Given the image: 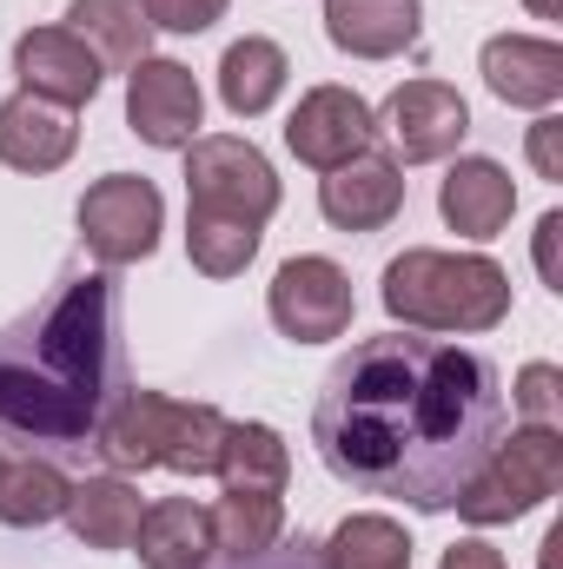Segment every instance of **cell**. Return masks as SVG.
<instances>
[{"mask_svg":"<svg viewBox=\"0 0 563 569\" xmlns=\"http://www.w3.org/2000/svg\"><path fill=\"white\" fill-rule=\"evenodd\" d=\"M80 146V127L67 107L53 100H33V93H7L0 100V166L13 172H60Z\"/></svg>","mask_w":563,"mask_h":569,"instance_id":"cell-16","label":"cell"},{"mask_svg":"<svg viewBox=\"0 0 563 569\" xmlns=\"http://www.w3.org/2000/svg\"><path fill=\"white\" fill-rule=\"evenodd\" d=\"M67 33L87 40V53L100 60V73H134L152 47V20L140 0H73L67 7Z\"/></svg>","mask_w":563,"mask_h":569,"instance_id":"cell-21","label":"cell"},{"mask_svg":"<svg viewBox=\"0 0 563 569\" xmlns=\"http://www.w3.org/2000/svg\"><path fill=\"white\" fill-rule=\"evenodd\" d=\"M318 569H412V537L398 517H345L325 543H318Z\"/></svg>","mask_w":563,"mask_h":569,"instance_id":"cell-24","label":"cell"},{"mask_svg":"<svg viewBox=\"0 0 563 569\" xmlns=\"http://www.w3.org/2000/svg\"><path fill=\"white\" fill-rule=\"evenodd\" d=\"M127 391L120 284L113 272H67L33 311L0 325V430L20 443H93L107 405Z\"/></svg>","mask_w":563,"mask_h":569,"instance_id":"cell-2","label":"cell"},{"mask_svg":"<svg viewBox=\"0 0 563 569\" xmlns=\"http://www.w3.org/2000/svg\"><path fill=\"white\" fill-rule=\"evenodd\" d=\"M318 212L338 232H385L405 212V166L392 152H358L318 179Z\"/></svg>","mask_w":563,"mask_h":569,"instance_id":"cell-12","label":"cell"},{"mask_svg":"<svg viewBox=\"0 0 563 569\" xmlns=\"http://www.w3.org/2000/svg\"><path fill=\"white\" fill-rule=\"evenodd\" d=\"M186 259L206 279H239L259 259V226L213 219V212H186Z\"/></svg>","mask_w":563,"mask_h":569,"instance_id":"cell-26","label":"cell"},{"mask_svg":"<svg viewBox=\"0 0 563 569\" xmlns=\"http://www.w3.org/2000/svg\"><path fill=\"white\" fill-rule=\"evenodd\" d=\"M437 212H444V226L457 232V239H497L504 226H511V212H517V179L497 166V159H457L451 172H444V186H437Z\"/></svg>","mask_w":563,"mask_h":569,"instance_id":"cell-15","label":"cell"},{"mask_svg":"<svg viewBox=\"0 0 563 569\" xmlns=\"http://www.w3.org/2000/svg\"><path fill=\"white\" fill-rule=\"evenodd\" d=\"M424 0H325V33L352 60H392L418 47Z\"/></svg>","mask_w":563,"mask_h":569,"instance_id":"cell-17","label":"cell"},{"mask_svg":"<svg viewBox=\"0 0 563 569\" xmlns=\"http://www.w3.org/2000/svg\"><path fill=\"white\" fill-rule=\"evenodd\" d=\"M134 550L146 569H206L213 563V517L192 497H159L140 510Z\"/></svg>","mask_w":563,"mask_h":569,"instance_id":"cell-18","label":"cell"},{"mask_svg":"<svg viewBox=\"0 0 563 569\" xmlns=\"http://www.w3.org/2000/svg\"><path fill=\"white\" fill-rule=\"evenodd\" d=\"M531 166H537V179H563V120L557 113H544L537 127H531Z\"/></svg>","mask_w":563,"mask_h":569,"instance_id":"cell-29","label":"cell"},{"mask_svg":"<svg viewBox=\"0 0 563 569\" xmlns=\"http://www.w3.org/2000/svg\"><path fill=\"white\" fill-rule=\"evenodd\" d=\"M557 239H563V212H544V219H537V272H544V284H551V291H563Z\"/></svg>","mask_w":563,"mask_h":569,"instance_id":"cell-31","label":"cell"},{"mask_svg":"<svg viewBox=\"0 0 563 569\" xmlns=\"http://www.w3.org/2000/svg\"><path fill=\"white\" fill-rule=\"evenodd\" d=\"M378 133L392 140V159L398 166H431V159H451L464 133H471V107L457 87L444 80H405L385 113H378Z\"/></svg>","mask_w":563,"mask_h":569,"instance_id":"cell-9","label":"cell"},{"mask_svg":"<svg viewBox=\"0 0 563 569\" xmlns=\"http://www.w3.org/2000/svg\"><path fill=\"white\" fill-rule=\"evenodd\" d=\"M199 120H206V93H199L192 67L146 53L140 67L127 73V127H134L146 146L186 152V146L199 140Z\"/></svg>","mask_w":563,"mask_h":569,"instance_id":"cell-10","label":"cell"},{"mask_svg":"<svg viewBox=\"0 0 563 569\" xmlns=\"http://www.w3.org/2000/svg\"><path fill=\"white\" fill-rule=\"evenodd\" d=\"M140 490L120 477V470H107V477H87V483H73L67 490V530L87 543V550H127L134 543V530H140Z\"/></svg>","mask_w":563,"mask_h":569,"instance_id":"cell-20","label":"cell"},{"mask_svg":"<svg viewBox=\"0 0 563 569\" xmlns=\"http://www.w3.org/2000/svg\"><path fill=\"white\" fill-rule=\"evenodd\" d=\"M437 569H511V563H504V550H491L484 537H464V543L444 550V563Z\"/></svg>","mask_w":563,"mask_h":569,"instance_id":"cell-32","label":"cell"},{"mask_svg":"<svg viewBox=\"0 0 563 569\" xmlns=\"http://www.w3.org/2000/svg\"><path fill=\"white\" fill-rule=\"evenodd\" d=\"M213 477H219L233 497H285L292 450H285V437L273 425H226Z\"/></svg>","mask_w":563,"mask_h":569,"instance_id":"cell-22","label":"cell"},{"mask_svg":"<svg viewBox=\"0 0 563 569\" xmlns=\"http://www.w3.org/2000/svg\"><path fill=\"white\" fill-rule=\"evenodd\" d=\"M67 470L53 457H20L0 470V523L7 530H47L67 510Z\"/></svg>","mask_w":563,"mask_h":569,"instance_id":"cell-23","label":"cell"},{"mask_svg":"<svg viewBox=\"0 0 563 569\" xmlns=\"http://www.w3.org/2000/svg\"><path fill=\"white\" fill-rule=\"evenodd\" d=\"M0 470H7V457H0Z\"/></svg>","mask_w":563,"mask_h":569,"instance_id":"cell-34","label":"cell"},{"mask_svg":"<svg viewBox=\"0 0 563 569\" xmlns=\"http://www.w3.org/2000/svg\"><path fill=\"white\" fill-rule=\"evenodd\" d=\"M372 140H378V113H372L352 87H312V93L292 107V120H285L292 159L312 166V172H332V166L372 152Z\"/></svg>","mask_w":563,"mask_h":569,"instance_id":"cell-11","label":"cell"},{"mask_svg":"<svg viewBox=\"0 0 563 569\" xmlns=\"http://www.w3.org/2000/svg\"><path fill=\"white\" fill-rule=\"evenodd\" d=\"M159 232H166V199L140 172H107V179H93L80 192V239L100 259V272H120V266L152 259Z\"/></svg>","mask_w":563,"mask_h":569,"instance_id":"cell-7","label":"cell"},{"mask_svg":"<svg viewBox=\"0 0 563 569\" xmlns=\"http://www.w3.org/2000/svg\"><path fill=\"white\" fill-rule=\"evenodd\" d=\"M186 212L266 226L279 212V172L273 159L239 133H199L186 146Z\"/></svg>","mask_w":563,"mask_h":569,"instance_id":"cell-6","label":"cell"},{"mask_svg":"<svg viewBox=\"0 0 563 569\" xmlns=\"http://www.w3.org/2000/svg\"><path fill=\"white\" fill-rule=\"evenodd\" d=\"M285 80H292V60H285L279 40H266V33H246V40H233V47L219 53V100H226L233 120L273 113L279 93H285Z\"/></svg>","mask_w":563,"mask_h":569,"instance_id":"cell-19","label":"cell"},{"mask_svg":"<svg viewBox=\"0 0 563 569\" xmlns=\"http://www.w3.org/2000/svg\"><path fill=\"white\" fill-rule=\"evenodd\" d=\"M511 425L504 378L484 351L378 331L358 338L318 385V463L358 497H392L424 517L451 510Z\"/></svg>","mask_w":563,"mask_h":569,"instance_id":"cell-1","label":"cell"},{"mask_svg":"<svg viewBox=\"0 0 563 569\" xmlns=\"http://www.w3.org/2000/svg\"><path fill=\"white\" fill-rule=\"evenodd\" d=\"M140 7L159 33H206L213 20H226L233 0H140Z\"/></svg>","mask_w":563,"mask_h":569,"instance_id":"cell-28","label":"cell"},{"mask_svg":"<svg viewBox=\"0 0 563 569\" xmlns=\"http://www.w3.org/2000/svg\"><path fill=\"white\" fill-rule=\"evenodd\" d=\"M219 437H226V418H219L213 405H186V398L127 385V391L107 405L100 430H93V450H100L107 470H120V477H134V470L213 477Z\"/></svg>","mask_w":563,"mask_h":569,"instance_id":"cell-4","label":"cell"},{"mask_svg":"<svg viewBox=\"0 0 563 569\" xmlns=\"http://www.w3.org/2000/svg\"><path fill=\"white\" fill-rule=\"evenodd\" d=\"M226 569H318V543L312 537H298V543H273V550H259V557H246V563H226Z\"/></svg>","mask_w":563,"mask_h":569,"instance_id":"cell-30","label":"cell"},{"mask_svg":"<svg viewBox=\"0 0 563 569\" xmlns=\"http://www.w3.org/2000/svg\"><path fill=\"white\" fill-rule=\"evenodd\" d=\"M13 73H20V93H33V100H53V107H93V93H100V60L87 53V40L80 33H67V27H27L20 40H13Z\"/></svg>","mask_w":563,"mask_h":569,"instance_id":"cell-13","label":"cell"},{"mask_svg":"<svg viewBox=\"0 0 563 569\" xmlns=\"http://www.w3.org/2000/svg\"><path fill=\"white\" fill-rule=\"evenodd\" d=\"M477 73L504 107H524V113H551L563 100V47L537 33H491L477 53Z\"/></svg>","mask_w":563,"mask_h":569,"instance_id":"cell-14","label":"cell"},{"mask_svg":"<svg viewBox=\"0 0 563 569\" xmlns=\"http://www.w3.org/2000/svg\"><path fill=\"white\" fill-rule=\"evenodd\" d=\"M524 7H531L537 20H557V13H563V0H524Z\"/></svg>","mask_w":563,"mask_h":569,"instance_id":"cell-33","label":"cell"},{"mask_svg":"<svg viewBox=\"0 0 563 569\" xmlns=\"http://www.w3.org/2000/svg\"><path fill=\"white\" fill-rule=\"evenodd\" d=\"M266 311H273L279 338H292V345H332V338L352 331L358 298H352V279H345L338 259L305 252V259H285L279 272H273Z\"/></svg>","mask_w":563,"mask_h":569,"instance_id":"cell-8","label":"cell"},{"mask_svg":"<svg viewBox=\"0 0 563 569\" xmlns=\"http://www.w3.org/2000/svg\"><path fill=\"white\" fill-rule=\"evenodd\" d=\"M385 311L405 331H497L511 318V272L484 252H437L412 246L385 266Z\"/></svg>","mask_w":563,"mask_h":569,"instance_id":"cell-3","label":"cell"},{"mask_svg":"<svg viewBox=\"0 0 563 569\" xmlns=\"http://www.w3.org/2000/svg\"><path fill=\"white\" fill-rule=\"evenodd\" d=\"M504 398L524 411V425H557L563 418V371L557 365H524Z\"/></svg>","mask_w":563,"mask_h":569,"instance_id":"cell-27","label":"cell"},{"mask_svg":"<svg viewBox=\"0 0 563 569\" xmlns=\"http://www.w3.org/2000/svg\"><path fill=\"white\" fill-rule=\"evenodd\" d=\"M563 490V430L557 425H517L491 443V457L477 463V477L464 483V497L451 503L464 523L491 530V523H517L537 503H551Z\"/></svg>","mask_w":563,"mask_h":569,"instance_id":"cell-5","label":"cell"},{"mask_svg":"<svg viewBox=\"0 0 563 569\" xmlns=\"http://www.w3.org/2000/svg\"><path fill=\"white\" fill-rule=\"evenodd\" d=\"M213 557H226V563H246V557H259V550H273L285 537V503L279 497H219L213 510Z\"/></svg>","mask_w":563,"mask_h":569,"instance_id":"cell-25","label":"cell"}]
</instances>
